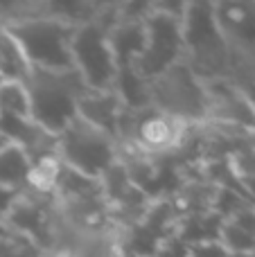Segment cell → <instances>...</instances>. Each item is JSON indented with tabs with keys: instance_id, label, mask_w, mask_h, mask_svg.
I'll return each instance as SVG.
<instances>
[{
	"instance_id": "6da1fadb",
	"label": "cell",
	"mask_w": 255,
	"mask_h": 257,
	"mask_svg": "<svg viewBox=\"0 0 255 257\" xmlns=\"http://www.w3.org/2000/svg\"><path fill=\"white\" fill-rule=\"evenodd\" d=\"M117 23V5H99L90 21L75 27L70 41L72 70L81 77L88 90L104 93L113 90L117 63L111 48V27Z\"/></svg>"
},
{
	"instance_id": "7a4b0ae2",
	"label": "cell",
	"mask_w": 255,
	"mask_h": 257,
	"mask_svg": "<svg viewBox=\"0 0 255 257\" xmlns=\"http://www.w3.org/2000/svg\"><path fill=\"white\" fill-rule=\"evenodd\" d=\"M183 63L210 84L230 77V50L215 21V3H188L183 18Z\"/></svg>"
},
{
	"instance_id": "3957f363",
	"label": "cell",
	"mask_w": 255,
	"mask_h": 257,
	"mask_svg": "<svg viewBox=\"0 0 255 257\" xmlns=\"http://www.w3.org/2000/svg\"><path fill=\"white\" fill-rule=\"evenodd\" d=\"M5 30L21 45L32 70H72L70 41L75 34V25L54 16L48 3L43 5L41 12L32 14Z\"/></svg>"
},
{
	"instance_id": "277c9868",
	"label": "cell",
	"mask_w": 255,
	"mask_h": 257,
	"mask_svg": "<svg viewBox=\"0 0 255 257\" xmlns=\"http://www.w3.org/2000/svg\"><path fill=\"white\" fill-rule=\"evenodd\" d=\"M25 88L30 95L32 120L52 136H59L75 120L77 104L88 93V86L75 70H32L25 79Z\"/></svg>"
},
{
	"instance_id": "5b68a950",
	"label": "cell",
	"mask_w": 255,
	"mask_h": 257,
	"mask_svg": "<svg viewBox=\"0 0 255 257\" xmlns=\"http://www.w3.org/2000/svg\"><path fill=\"white\" fill-rule=\"evenodd\" d=\"M188 3H154L145 18V45L134 70L145 81L183 61V18Z\"/></svg>"
},
{
	"instance_id": "8992f818",
	"label": "cell",
	"mask_w": 255,
	"mask_h": 257,
	"mask_svg": "<svg viewBox=\"0 0 255 257\" xmlns=\"http://www.w3.org/2000/svg\"><path fill=\"white\" fill-rule=\"evenodd\" d=\"M57 158L72 172L99 181L117 163L120 147L113 136L77 115L57 136Z\"/></svg>"
},
{
	"instance_id": "52a82bcc",
	"label": "cell",
	"mask_w": 255,
	"mask_h": 257,
	"mask_svg": "<svg viewBox=\"0 0 255 257\" xmlns=\"http://www.w3.org/2000/svg\"><path fill=\"white\" fill-rule=\"evenodd\" d=\"M149 106L190 126L206 124V84L183 61L147 81Z\"/></svg>"
},
{
	"instance_id": "ba28073f",
	"label": "cell",
	"mask_w": 255,
	"mask_h": 257,
	"mask_svg": "<svg viewBox=\"0 0 255 257\" xmlns=\"http://www.w3.org/2000/svg\"><path fill=\"white\" fill-rule=\"evenodd\" d=\"M206 124L237 128L255 138V108L230 79L206 84Z\"/></svg>"
},
{
	"instance_id": "9c48e42d",
	"label": "cell",
	"mask_w": 255,
	"mask_h": 257,
	"mask_svg": "<svg viewBox=\"0 0 255 257\" xmlns=\"http://www.w3.org/2000/svg\"><path fill=\"white\" fill-rule=\"evenodd\" d=\"M215 21L230 57H255V0L215 3Z\"/></svg>"
},
{
	"instance_id": "30bf717a",
	"label": "cell",
	"mask_w": 255,
	"mask_h": 257,
	"mask_svg": "<svg viewBox=\"0 0 255 257\" xmlns=\"http://www.w3.org/2000/svg\"><path fill=\"white\" fill-rule=\"evenodd\" d=\"M122 111H124V106L113 90H104V93L88 90L77 104V115L106 131L113 138H117V124H120Z\"/></svg>"
},
{
	"instance_id": "8fae6325",
	"label": "cell",
	"mask_w": 255,
	"mask_h": 257,
	"mask_svg": "<svg viewBox=\"0 0 255 257\" xmlns=\"http://www.w3.org/2000/svg\"><path fill=\"white\" fill-rule=\"evenodd\" d=\"M32 176V160L18 145H7L0 151V185L14 192H25Z\"/></svg>"
},
{
	"instance_id": "7c38bea8",
	"label": "cell",
	"mask_w": 255,
	"mask_h": 257,
	"mask_svg": "<svg viewBox=\"0 0 255 257\" xmlns=\"http://www.w3.org/2000/svg\"><path fill=\"white\" fill-rule=\"evenodd\" d=\"M0 72H3L5 79L23 81V84L32 72L21 45L16 43V39L5 27H0Z\"/></svg>"
},
{
	"instance_id": "4fadbf2b",
	"label": "cell",
	"mask_w": 255,
	"mask_h": 257,
	"mask_svg": "<svg viewBox=\"0 0 255 257\" xmlns=\"http://www.w3.org/2000/svg\"><path fill=\"white\" fill-rule=\"evenodd\" d=\"M0 117H23L32 120L30 95L23 81L5 79L0 86Z\"/></svg>"
},
{
	"instance_id": "5bb4252c",
	"label": "cell",
	"mask_w": 255,
	"mask_h": 257,
	"mask_svg": "<svg viewBox=\"0 0 255 257\" xmlns=\"http://www.w3.org/2000/svg\"><path fill=\"white\" fill-rule=\"evenodd\" d=\"M219 244L226 248V253L230 257H253L255 255V235L248 230H244L242 226H237L230 219H224L217 232Z\"/></svg>"
},
{
	"instance_id": "9a60e30c",
	"label": "cell",
	"mask_w": 255,
	"mask_h": 257,
	"mask_svg": "<svg viewBox=\"0 0 255 257\" xmlns=\"http://www.w3.org/2000/svg\"><path fill=\"white\" fill-rule=\"evenodd\" d=\"M0 257H43V250L32 237L3 223L0 226Z\"/></svg>"
},
{
	"instance_id": "2e32d148",
	"label": "cell",
	"mask_w": 255,
	"mask_h": 257,
	"mask_svg": "<svg viewBox=\"0 0 255 257\" xmlns=\"http://www.w3.org/2000/svg\"><path fill=\"white\" fill-rule=\"evenodd\" d=\"M228 79L246 95L255 108V57H230Z\"/></svg>"
},
{
	"instance_id": "e0dca14e",
	"label": "cell",
	"mask_w": 255,
	"mask_h": 257,
	"mask_svg": "<svg viewBox=\"0 0 255 257\" xmlns=\"http://www.w3.org/2000/svg\"><path fill=\"white\" fill-rule=\"evenodd\" d=\"M188 257H230L219 239H203L188 244Z\"/></svg>"
},
{
	"instance_id": "ac0fdd59",
	"label": "cell",
	"mask_w": 255,
	"mask_h": 257,
	"mask_svg": "<svg viewBox=\"0 0 255 257\" xmlns=\"http://www.w3.org/2000/svg\"><path fill=\"white\" fill-rule=\"evenodd\" d=\"M18 199H21V192H14V190H9V187L0 185V226L7 223L9 214H12L14 208H16Z\"/></svg>"
},
{
	"instance_id": "d6986e66",
	"label": "cell",
	"mask_w": 255,
	"mask_h": 257,
	"mask_svg": "<svg viewBox=\"0 0 255 257\" xmlns=\"http://www.w3.org/2000/svg\"><path fill=\"white\" fill-rule=\"evenodd\" d=\"M7 145H12V142L7 140V136H5L3 131H0V151H3V149H5V147H7Z\"/></svg>"
},
{
	"instance_id": "ffe728a7",
	"label": "cell",
	"mask_w": 255,
	"mask_h": 257,
	"mask_svg": "<svg viewBox=\"0 0 255 257\" xmlns=\"http://www.w3.org/2000/svg\"><path fill=\"white\" fill-rule=\"evenodd\" d=\"M3 81H5V77H3V75H0V86H3Z\"/></svg>"
},
{
	"instance_id": "44dd1931",
	"label": "cell",
	"mask_w": 255,
	"mask_h": 257,
	"mask_svg": "<svg viewBox=\"0 0 255 257\" xmlns=\"http://www.w3.org/2000/svg\"><path fill=\"white\" fill-rule=\"evenodd\" d=\"M0 75H3V72H0Z\"/></svg>"
}]
</instances>
